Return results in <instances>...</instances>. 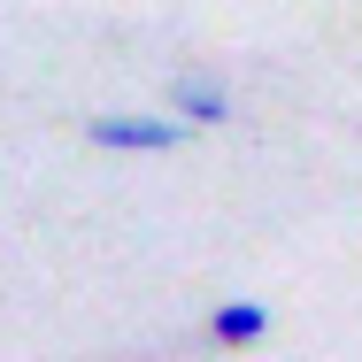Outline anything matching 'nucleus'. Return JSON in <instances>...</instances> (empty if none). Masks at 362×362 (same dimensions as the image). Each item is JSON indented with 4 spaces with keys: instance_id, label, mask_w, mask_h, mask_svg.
I'll return each mask as SVG.
<instances>
[{
    "instance_id": "1",
    "label": "nucleus",
    "mask_w": 362,
    "mask_h": 362,
    "mask_svg": "<svg viewBox=\"0 0 362 362\" xmlns=\"http://www.w3.org/2000/svg\"><path fill=\"white\" fill-rule=\"evenodd\" d=\"M185 132V116H85V146L100 154H177Z\"/></svg>"
},
{
    "instance_id": "3",
    "label": "nucleus",
    "mask_w": 362,
    "mask_h": 362,
    "mask_svg": "<svg viewBox=\"0 0 362 362\" xmlns=\"http://www.w3.org/2000/svg\"><path fill=\"white\" fill-rule=\"evenodd\" d=\"M170 108H177L185 124H231V93L209 85V77H177V85H170Z\"/></svg>"
},
{
    "instance_id": "2",
    "label": "nucleus",
    "mask_w": 362,
    "mask_h": 362,
    "mask_svg": "<svg viewBox=\"0 0 362 362\" xmlns=\"http://www.w3.org/2000/svg\"><path fill=\"white\" fill-rule=\"evenodd\" d=\"M209 339H216L223 355L262 347V339H270V308H262V300H216V308H209Z\"/></svg>"
}]
</instances>
